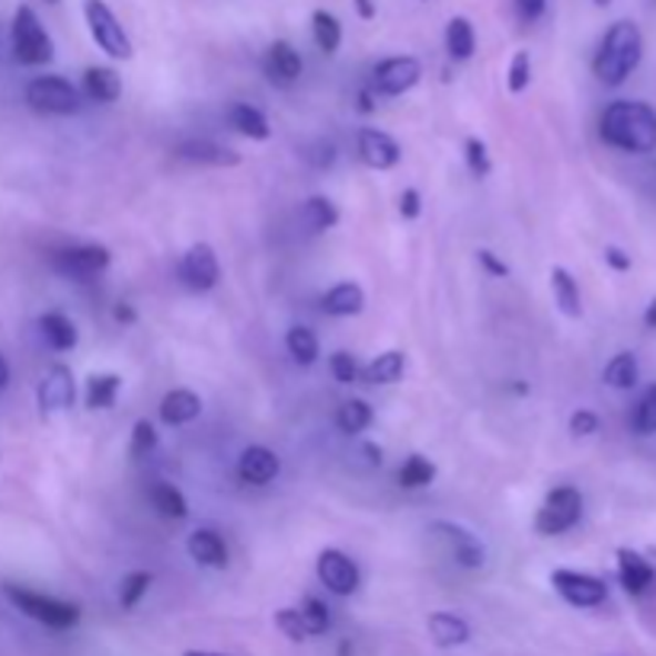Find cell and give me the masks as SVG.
Returning a JSON list of instances; mask_svg holds the SVG:
<instances>
[{
    "instance_id": "6da1fadb",
    "label": "cell",
    "mask_w": 656,
    "mask_h": 656,
    "mask_svg": "<svg viewBox=\"0 0 656 656\" xmlns=\"http://www.w3.org/2000/svg\"><path fill=\"white\" fill-rule=\"evenodd\" d=\"M602 142L628 151V154H650L656 151V110L640 100H618L605 106L599 119Z\"/></svg>"
},
{
    "instance_id": "7a4b0ae2",
    "label": "cell",
    "mask_w": 656,
    "mask_h": 656,
    "mask_svg": "<svg viewBox=\"0 0 656 656\" xmlns=\"http://www.w3.org/2000/svg\"><path fill=\"white\" fill-rule=\"evenodd\" d=\"M644 55V35L634 20H618L602 35V45L593 58V74L605 86H622L634 74Z\"/></svg>"
},
{
    "instance_id": "3957f363",
    "label": "cell",
    "mask_w": 656,
    "mask_h": 656,
    "mask_svg": "<svg viewBox=\"0 0 656 656\" xmlns=\"http://www.w3.org/2000/svg\"><path fill=\"white\" fill-rule=\"evenodd\" d=\"M3 593H7V599L13 602L27 618L45 625V628L68 631L81 622V605H74V602L52 599V596L32 593V590H23V586H13V583H7Z\"/></svg>"
},
{
    "instance_id": "277c9868",
    "label": "cell",
    "mask_w": 656,
    "mask_h": 656,
    "mask_svg": "<svg viewBox=\"0 0 656 656\" xmlns=\"http://www.w3.org/2000/svg\"><path fill=\"white\" fill-rule=\"evenodd\" d=\"M10 35H13V55H17L20 64H27V68L49 64V61L55 58L52 35H49V29L42 27L39 13H35L29 3H23V7L17 10Z\"/></svg>"
},
{
    "instance_id": "5b68a950",
    "label": "cell",
    "mask_w": 656,
    "mask_h": 656,
    "mask_svg": "<svg viewBox=\"0 0 656 656\" xmlns=\"http://www.w3.org/2000/svg\"><path fill=\"white\" fill-rule=\"evenodd\" d=\"M84 20L90 35H93V42H96L106 55L115 58V61H129V58L135 55L129 32H125L122 23L115 20V13L110 10L106 0H84Z\"/></svg>"
},
{
    "instance_id": "8992f818",
    "label": "cell",
    "mask_w": 656,
    "mask_h": 656,
    "mask_svg": "<svg viewBox=\"0 0 656 656\" xmlns=\"http://www.w3.org/2000/svg\"><path fill=\"white\" fill-rule=\"evenodd\" d=\"M580 515H583V493L576 486H557L547 493V500L535 515V532L544 539L564 535L580 522Z\"/></svg>"
},
{
    "instance_id": "52a82bcc",
    "label": "cell",
    "mask_w": 656,
    "mask_h": 656,
    "mask_svg": "<svg viewBox=\"0 0 656 656\" xmlns=\"http://www.w3.org/2000/svg\"><path fill=\"white\" fill-rule=\"evenodd\" d=\"M27 103L35 110V113L45 115H71L81 110V90L64 81V78H55V74H45V78H32L27 84Z\"/></svg>"
},
{
    "instance_id": "ba28073f",
    "label": "cell",
    "mask_w": 656,
    "mask_h": 656,
    "mask_svg": "<svg viewBox=\"0 0 656 656\" xmlns=\"http://www.w3.org/2000/svg\"><path fill=\"white\" fill-rule=\"evenodd\" d=\"M110 250L103 244H84V247H64L52 257V269L61 273L64 279H74V283H90L96 279L100 273L110 269Z\"/></svg>"
},
{
    "instance_id": "9c48e42d",
    "label": "cell",
    "mask_w": 656,
    "mask_h": 656,
    "mask_svg": "<svg viewBox=\"0 0 656 656\" xmlns=\"http://www.w3.org/2000/svg\"><path fill=\"white\" fill-rule=\"evenodd\" d=\"M432 535H435L439 542H445L449 554L455 557V564H461L464 571H481L486 564L484 542H481L471 529H464V525H458V522L439 519V522H432Z\"/></svg>"
},
{
    "instance_id": "30bf717a",
    "label": "cell",
    "mask_w": 656,
    "mask_h": 656,
    "mask_svg": "<svg viewBox=\"0 0 656 656\" xmlns=\"http://www.w3.org/2000/svg\"><path fill=\"white\" fill-rule=\"evenodd\" d=\"M420 78H423V64H420L417 58L394 55L375 64V71H371V86H375L381 96H400V93H407V90H413V86L420 84Z\"/></svg>"
},
{
    "instance_id": "8fae6325",
    "label": "cell",
    "mask_w": 656,
    "mask_h": 656,
    "mask_svg": "<svg viewBox=\"0 0 656 656\" xmlns=\"http://www.w3.org/2000/svg\"><path fill=\"white\" fill-rule=\"evenodd\" d=\"M551 586L557 590L561 599L571 602L573 608H596L608 596V586L593 573L554 571L551 573Z\"/></svg>"
},
{
    "instance_id": "7c38bea8",
    "label": "cell",
    "mask_w": 656,
    "mask_h": 656,
    "mask_svg": "<svg viewBox=\"0 0 656 656\" xmlns=\"http://www.w3.org/2000/svg\"><path fill=\"white\" fill-rule=\"evenodd\" d=\"M317 580L334 593V596H352L359 590V567L340 547H324L317 554Z\"/></svg>"
},
{
    "instance_id": "4fadbf2b",
    "label": "cell",
    "mask_w": 656,
    "mask_h": 656,
    "mask_svg": "<svg viewBox=\"0 0 656 656\" xmlns=\"http://www.w3.org/2000/svg\"><path fill=\"white\" fill-rule=\"evenodd\" d=\"M180 279L183 286L193 288V291H212L222 279V269H218V257L212 250V244H193L183 259H180Z\"/></svg>"
},
{
    "instance_id": "5bb4252c",
    "label": "cell",
    "mask_w": 656,
    "mask_h": 656,
    "mask_svg": "<svg viewBox=\"0 0 656 656\" xmlns=\"http://www.w3.org/2000/svg\"><path fill=\"white\" fill-rule=\"evenodd\" d=\"M74 398H78L74 371L68 366H52L45 371V378L39 381V407H42V413H61V410L74 407Z\"/></svg>"
},
{
    "instance_id": "9a60e30c",
    "label": "cell",
    "mask_w": 656,
    "mask_h": 656,
    "mask_svg": "<svg viewBox=\"0 0 656 656\" xmlns=\"http://www.w3.org/2000/svg\"><path fill=\"white\" fill-rule=\"evenodd\" d=\"M279 455L273 452V449H266V445H247L240 458H237V474H240V481L250 486H266L276 481V474H279Z\"/></svg>"
},
{
    "instance_id": "2e32d148",
    "label": "cell",
    "mask_w": 656,
    "mask_h": 656,
    "mask_svg": "<svg viewBox=\"0 0 656 656\" xmlns=\"http://www.w3.org/2000/svg\"><path fill=\"white\" fill-rule=\"evenodd\" d=\"M359 157L371 171H391L400 164V144L381 129H362L359 132Z\"/></svg>"
},
{
    "instance_id": "e0dca14e",
    "label": "cell",
    "mask_w": 656,
    "mask_h": 656,
    "mask_svg": "<svg viewBox=\"0 0 656 656\" xmlns=\"http://www.w3.org/2000/svg\"><path fill=\"white\" fill-rule=\"evenodd\" d=\"M263 68H266V78H269L273 84L291 86L298 78H301L305 61H301V55L295 52V45H291V42L279 39V42H273V45H269Z\"/></svg>"
},
{
    "instance_id": "ac0fdd59",
    "label": "cell",
    "mask_w": 656,
    "mask_h": 656,
    "mask_svg": "<svg viewBox=\"0 0 656 656\" xmlns=\"http://www.w3.org/2000/svg\"><path fill=\"white\" fill-rule=\"evenodd\" d=\"M615 561H618V580H622V586L628 590L631 596H644L654 586L656 571L644 554H637L631 547H618Z\"/></svg>"
},
{
    "instance_id": "d6986e66",
    "label": "cell",
    "mask_w": 656,
    "mask_h": 656,
    "mask_svg": "<svg viewBox=\"0 0 656 656\" xmlns=\"http://www.w3.org/2000/svg\"><path fill=\"white\" fill-rule=\"evenodd\" d=\"M176 157L186 161V164H196V167H237L240 164L237 151H230L218 142H208V139L183 142L176 147Z\"/></svg>"
},
{
    "instance_id": "ffe728a7",
    "label": "cell",
    "mask_w": 656,
    "mask_h": 656,
    "mask_svg": "<svg viewBox=\"0 0 656 656\" xmlns=\"http://www.w3.org/2000/svg\"><path fill=\"white\" fill-rule=\"evenodd\" d=\"M186 551H189V557L199 567H212V571L228 567V547H225V539L215 529H196L189 535V542H186Z\"/></svg>"
},
{
    "instance_id": "44dd1931",
    "label": "cell",
    "mask_w": 656,
    "mask_h": 656,
    "mask_svg": "<svg viewBox=\"0 0 656 656\" xmlns=\"http://www.w3.org/2000/svg\"><path fill=\"white\" fill-rule=\"evenodd\" d=\"M202 413V398L189 388H173L161 400V420L167 427H186Z\"/></svg>"
},
{
    "instance_id": "7402d4cb",
    "label": "cell",
    "mask_w": 656,
    "mask_h": 656,
    "mask_svg": "<svg viewBox=\"0 0 656 656\" xmlns=\"http://www.w3.org/2000/svg\"><path fill=\"white\" fill-rule=\"evenodd\" d=\"M427 628L432 644L442 647V650L461 647V644H468V637H471V625H468L461 615H452V612H432Z\"/></svg>"
},
{
    "instance_id": "603a6c76",
    "label": "cell",
    "mask_w": 656,
    "mask_h": 656,
    "mask_svg": "<svg viewBox=\"0 0 656 656\" xmlns=\"http://www.w3.org/2000/svg\"><path fill=\"white\" fill-rule=\"evenodd\" d=\"M551 291H554V305L561 315L573 317V320L583 315V295H580V286H576L571 269H564V266L551 269Z\"/></svg>"
},
{
    "instance_id": "cb8c5ba5",
    "label": "cell",
    "mask_w": 656,
    "mask_h": 656,
    "mask_svg": "<svg viewBox=\"0 0 656 656\" xmlns=\"http://www.w3.org/2000/svg\"><path fill=\"white\" fill-rule=\"evenodd\" d=\"M228 122L237 135H244V139H250V142H266L269 132H273V129H269V119L263 115V110L250 106V103H234L228 110Z\"/></svg>"
},
{
    "instance_id": "d4e9b609",
    "label": "cell",
    "mask_w": 656,
    "mask_h": 656,
    "mask_svg": "<svg viewBox=\"0 0 656 656\" xmlns=\"http://www.w3.org/2000/svg\"><path fill=\"white\" fill-rule=\"evenodd\" d=\"M84 96L93 103H115L122 96V78L113 68H86L84 71Z\"/></svg>"
},
{
    "instance_id": "484cf974",
    "label": "cell",
    "mask_w": 656,
    "mask_h": 656,
    "mask_svg": "<svg viewBox=\"0 0 656 656\" xmlns=\"http://www.w3.org/2000/svg\"><path fill=\"white\" fill-rule=\"evenodd\" d=\"M366 308V291L356 283H340L324 295V311L330 317H356Z\"/></svg>"
},
{
    "instance_id": "4316f807",
    "label": "cell",
    "mask_w": 656,
    "mask_h": 656,
    "mask_svg": "<svg viewBox=\"0 0 656 656\" xmlns=\"http://www.w3.org/2000/svg\"><path fill=\"white\" fill-rule=\"evenodd\" d=\"M301 225L308 234H324V230L337 228L340 225V212L337 205L327 199V196H311V199L301 205Z\"/></svg>"
},
{
    "instance_id": "83f0119b",
    "label": "cell",
    "mask_w": 656,
    "mask_h": 656,
    "mask_svg": "<svg viewBox=\"0 0 656 656\" xmlns=\"http://www.w3.org/2000/svg\"><path fill=\"white\" fill-rule=\"evenodd\" d=\"M39 330H42V337H45V342L55 352H68V349L78 346V327H74V320L58 315V311H49V315L39 317Z\"/></svg>"
},
{
    "instance_id": "f1b7e54d",
    "label": "cell",
    "mask_w": 656,
    "mask_h": 656,
    "mask_svg": "<svg viewBox=\"0 0 656 656\" xmlns=\"http://www.w3.org/2000/svg\"><path fill=\"white\" fill-rule=\"evenodd\" d=\"M445 52H449L452 61L474 58V52H478V35H474L471 20H464V17L449 20V27H445Z\"/></svg>"
},
{
    "instance_id": "f546056e",
    "label": "cell",
    "mask_w": 656,
    "mask_h": 656,
    "mask_svg": "<svg viewBox=\"0 0 656 656\" xmlns=\"http://www.w3.org/2000/svg\"><path fill=\"white\" fill-rule=\"evenodd\" d=\"M403 369H407V356L400 349H388V352L375 356L369 366L362 369V378L369 385H394V381H400Z\"/></svg>"
},
{
    "instance_id": "4dcf8cb0",
    "label": "cell",
    "mask_w": 656,
    "mask_h": 656,
    "mask_svg": "<svg viewBox=\"0 0 656 656\" xmlns=\"http://www.w3.org/2000/svg\"><path fill=\"white\" fill-rule=\"evenodd\" d=\"M147 500H151V506L157 510V513L164 515V519H186L189 515V503H186V496L176 490L167 481H157V484L147 490Z\"/></svg>"
},
{
    "instance_id": "1f68e13d",
    "label": "cell",
    "mask_w": 656,
    "mask_h": 656,
    "mask_svg": "<svg viewBox=\"0 0 656 656\" xmlns=\"http://www.w3.org/2000/svg\"><path fill=\"white\" fill-rule=\"evenodd\" d=\"M122 391V378L106 371V375H90L86 381V407L90 410H110Z\"/></svg>"
},
{
    "instance_id": "d6a6232c",
    "label": "cell",
    "mask_w": 656,
    "mask_h": 656,
    "mask_svg": "<svg viewBox=\"0 0 656 656\" xmlns=\"http://www.w3.org/2000/svg\"><path fill=\"white\" fill-rule=\"evenodd\" d=\"M286 349L298 366H315L320 356V342L311 327H291L286 334Z\"/></svg>"
},
{
    "instance_id": "836d02e7",
    "label": "cell",
    "mask_w": 656,
    "mask_h": 656,
    "mask_svg": "<svg viewBox=\"0 0 656 656\" xmlns=\"http://www.w3.org/2000/svg\"><path fill=\"white\" fill-rule=\"evenodd\" d=\"M602 378H605V385L608 388H618V391H631L634 385H637V378H640V369H637V359H634V352H618L605 371H602Z\"/></svg>"
},
{
    "instance_id": "e575fe53",
    "label": "cell",
    "mask_w": 656,
    "mask_h": 656,
    "mask_svg": "<svg viewBox=\"0 0 656 656\" xmlns=\"http://www.w3.org/2000/svg\"><path fill=\"white\" fill-rule=\"evenodd\" d=\"M311 32H315L317 49H320L324 55H334V52L340 49L342 27L334 13H327V10H315V17H311Z\"/></svg>"
},
{
    "instance_id": "d590c367",
    "label": "cell",
    "mask_w": 656,
    "mask_h": 656,
    "mask_svg": "<svg viewBox=\"0 0 656 656\" xmlns=\"http://www.w3.org/2000/svg\"><path fill=\"white\" fill-rule=\"evenodd\" d=\"M371 420H375V413H371V407L366 400L352 398L342 403L340 410H337V427L346 435H359V432H366L371 427Z\"/></svg>"
},
{
    "instance_id": "8d00e7d4",
    "label": "cell",
    "mask_w": 656,
    "mask_h": 656,
    "mask_svg": "<svg viewBox=\"0 0 656 656\" xmlns=\"http://www.w3.org/2000/svg\"><path fill=\"white\" fill-rule=\"evenodd\" d=\"M398 481L400 486H407V490H423V486H429L435 481V464L423 455H410L400 464Z\"/></svg>"
},
{
    "instance_id": "74e56055",
    "label": "cell",
    "mask_w": 656,
    "mask_h": 656,
    "mask_svg": "<svg viewBox=\"0 0 656 656\" xmlns=\"http://www.w3.org/2000/svg\"><path fill=\"white\" fill-rule=\"evenodd\" d=\"M151 583H154V573L151 571H132L125 580H122V590H119V605L125 608V612H132L139 602L147 596V590H151Z\"/></svg>"
},
{
    "instance_id": "f35d334b",
    "label": "cell",
    "mask_w": 656,
    "mask_h": 656,
    "mask_svg": "<svg viewBox=\"0 0 656 656\" xmlns=\"http://www.w3.org/2000/svg\"><path fill=\"white\" fill-rule=\"evenodd\" d=\"M298 615H301V622H305L308 637H317V634H327V631H330V608L320 599H315V596H308V599L301 602Z\"/></svg>"
},
{
    "instance_id": "ab89813d",
    "label": "cell",
    "mask_w": 656,
    "mask_h": 656,
    "mask_svg": "<svg viewBox=\"0 0 656 656\" xmlns=\"http://www.w3.org/2000/svg\"><path fill=\"white\" fill-rule=\"evenodd\" d=\"M634 432L637 435H654L656 432V385L647 388V394L640 398L634 410Z\"/></svg>"
},
{
    "instance_id": "60d3db41",
    "label": "cell",
    "mask_w": 656,
    "mask_h": 656,
    "mask_svg": "<svg viewBox=\"0 0 656 656\" xmlns=\"http://www.w3.org/2000/svg\"><path fill=\"white\" fill-rule=\"evenodd\" d=\"M532 84V58L529 52H515L506 71V86L510 93H525V86Z\"/></svg>"
},
{
    "instance_id": "b9f144b4",
    "label": "cell",
    "mask_w": 656,
    "mask_h": 656,
    "mask_svg": "<svg viewBox=\"0 0 656 656\" xmlns=\"http://www.w3.org/2000/svg\"><path fill=\"white\" fill-rule=\"evenodd\" d=\"M157 449V429L151 427L147 420H139L135 429H132V445H129V455L132 458H147Z\"/></svg>"
},
{
    "instance_id": "7bdbcfd3",
    "label": "cell",
    "mask_w": 656,
    "mask_h": 656,
    "mask_svg": "<svg viewBox=\"0 0 656 656\" xmlns=\"http://www.w3.org/2000/svg\"><path fill=\"white\" fill-rule=\"evenodd\" d=\"M330 371H334V378H337L340 385H356V381L362 378V369H359L356 356H352V352H342V349L330 356Z\"/></svg>"
},
{
    "instance_id": "ee69618b",
    "label": "cell",
    "mask_w": 656,
    "mask_h": 656,
    "mask_svg": "<svg viewBox=\"0 0 656 656\" xmlns=\"http://www.w3.org/2000/svg\"><path fill=\"white\" fill-rule=\"evenodd\" d=\"M464 157H468V167L471 173L478 176V180H484L493 171V164H490V154H486V144L481 139H468L464 142Z\"/></svg>"
},
{
    "instance_id": "f6af8a7d",
    "label": "cell",
    "mask_w": 656,
    "mask_h": 656,
    "mask_svg": "<svg viewBox=\"0 0 656 656\" xmlns=\"http://www.w3.org/2000/svg\"><path fill=\"white\" fill-rule=\"evenodd\" d=\"M276 628L283 631L291 644H301V640L308 637V631H305V622H301L298 608H279V612H276Z\"/></svg>"
},
{
    "instance_id": "bcb514c9",
    "label": "cell",
    "mask_w": 656,
    "mask_h": 656,
    "mask_svg": "<svg viewBox=\"0 0 656 656\" xmlns=\"http://www.w3.org/2000/svg\"><path fill=\"white\" fill-rule=\"evenodd\" d=\"M602 429V420L593 413V410H576L571 417V432L576 439H590V435H596Z\"/></svg>"
},
{
    "instance_id": "7dc6e473",
    "label": "cell",
    "mask_w": 656,
    "mask_h": 656,
    "mask_svg": "<svg viewBox=\"0 0 656 656\" xmlns=\"http://www.w3.org/2000/svg\"><path fill=\"white\" fill-rule=\"evenodd\" d=\"M308 157H311V164H315L317 171H327V167H334V161H337V144L317 142L315 151H308Z\"/></svg>"
},
{
    "instance_id": "c3c4849f",
    "label": "cell",
    "mask_w": 656,
    "mask_h": 656,
    "mask_svg": "<svg viewBox=\"0 0 656 656\" xmlns=\"http://www.w3.org/2000/svg\"><path fill=\"white\" fill-rule=\"evenodd\" d=\"M478 263L484 266V273L486 276H493V279H503V276H510V266L496 257L493 250H478Z\"/></svg>"
},
{
    "instance_id": "681fc988",
    "label": "cell",
    "mask_w": 656,
    "mask_h": 656,
    "mask_svg": "<svg viewBox=\"0 0 656 656\" xmlns=\"http://www.w3.org/2000/svg\"><path fill=\"white\" fill-rule=\"evenodd\" d=\"M420 212H423L420 189H403V193H400V215H403L407 222H413V218H420Z\"/></svg>"
},
{
    "instance_id": "f907efd6",
    "label": "cell",
    "mask_w": 656,
    "mask_h": 656,
    "mask_svg": "<svg viewBox=\"0 0 656 656\" xmlns=\"http://www.w3.org/2000/svg\"><path fill=\"white\" fill-rule=\"evenodd\" d=\"M515 10L525 23H535L542 20L544 10H547V0H515Z\"/></svg>"
},
{
    "instance_id": "816d5d0a",
    "label": "cell",
    "mask_w": 656,
    "mask_h": 656,
    "mask_svg": "<svg viewBox=\"0 0 656 656\" xmlns=\"http://www.w3.org/2000/svg\"><path fill=\"white\" fill-rule=\"evenodd\" d=\"M605 263H608L615 273H628L631 269V257L622 247H605Z\"/></svg>"
},
{
    "instance_id": "f5cc1de1",
    "label": "cell",
    "mask_w": 656,
    "mask_h": 656,
    "mask_svg": "<svg viewBox=\"0 0 656 656\" xmlns=\"http://www.w3.org/2000/svg\"><path fill=\"white\" fill-rule=\"evenodd\" d=\"M113 317L119 320V324H135V320H139V311H135L129 301H119V305L113 308Z\"/></svg>"
},
{
    "instance_id": "db71d44e",
    "label": "cell",
    "mask_w": 656,
    "mask_h": 656,
    "mask_svg": "<svg viewBox=\"0 0 656 656\" xmlns=\"http://www.w3.org/2000/svg\"><path fill=\"white\" fill-rule=\"evenodd\" d=\"M352 3H356V10H359L362 20H375V3L371 0H352Z\"/></svg>"
},
{
    "instance_id": "11a10c76",
    "label": "cell",
    "mask_w": 656,
    "mask_h": 656,
    "mask_svg": "<svg viewBox=\"0 0 656 656\" xmlns=\"http://www.w3.org/2000/svg\"><path fill=\"white\" fill-rule=\"evenodd\" d=\"M644 327H647V330H656V298L647 305V311H644Z\"/></svg>"
},
{
    "instance_id": "9f6ffc18",
    "label": "cell",
    "mask_w": 656,
    "mask_h": 656,
    "mask_svg": "<svg viewBox=\"0 0 656 656\" xmlns=\"http://www.w3.org/2000/svg\"><path fill=\"white\" fill-rule=\"evenodd\" d=\"M7 381H10V366H7V359H3V352H0V391L7 388Z\"/></svg>"
},
{
    "instance_id": "6f0895ef",
    "label": "cell",
    "mask_w": 656,
    "mask_h": 656,
    "mask_svg": "<svg viewBox=\"0 0 656 656\" xmlns=\"http://www.w3.org/2000/svg\"><path fill=\"white\" fill-rule=\"evenodd\" d=\"M183 656H222V654H205V650H186Z\"/></svg>"
},
{
    "instance_id": "680465c9",
    "label": "cell",
    "mask_w": 656,
    "mask_h": 656,
    "mask_svg": "<svg viewBox=\"0 0 656 656\" xmlns=\"http://www.w3.org/2000/svg\"><path fill=\"white\" fill-rule=\"evenodd\" d=\"M608 3H612V0H596V7H608Z\"/></svg>"
},
{
    "instance_id": "91938a15",
    "label": "cell",
    "mask_w": 656,
    "mask_h": 656,
    "mask_svg": "<svg viewBox=\"0 0 656 656\" xmlns=\"http://www.w3.org/2000/svg\"><path fill=\"white\" fill-rule=\"evenodd\" d=\"M45 3H58V0H45Z\"/></svg>"
}]
</instances>
